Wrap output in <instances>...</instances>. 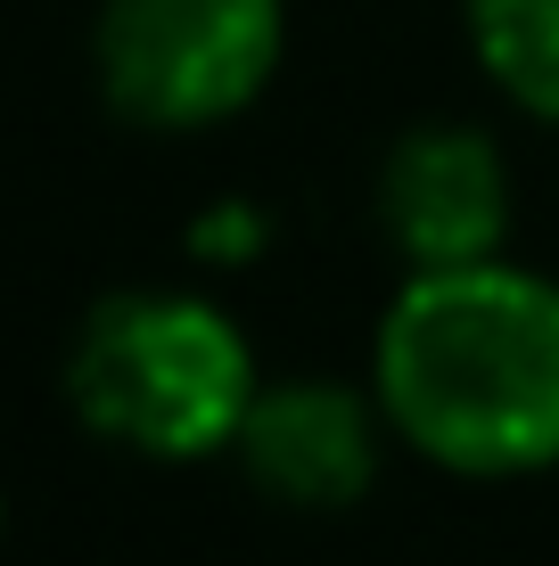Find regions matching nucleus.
<instances>
[{"mask_svg":"<svg viewBox=\"0 0 559 566\" xmlns=\"http://www.w3.org/2000/svg\"><path fill=\"white\" fill-rule=\"evenodd\" d=\"M371 395L387 436L445 476L559 468V280L510 255L412 271L379 312Z\"/></svg>","mask_w":559,"mask_h":566,"instance_id":"nucleus-1","label":"nucleus"},{"mask_svg":"<svg viewBox=\"0 0 559 566\" xmlns=\"http://www.w3.org/2000/svg\"><path fill=\"white\" fill-rule=\"evenodd\" d=\"M263 395L256 354L215 296L132 287L74 328L66 402L91 436L141 460H215L239 443L247 402Z\"/></svg>","mask_w":559,"mask_h":566,"instance_id":"nucleus-2","label":"nucleus"},{"mask_svg":"<svg viewBox=\"0 0 559 566\" xmlns=\"http://www.w3.org/2000/svg\"><path fill=\"white\" fill-rule=\"evenodd\" d=\"M288 50L280 0H107L91 33L100 91L141 132H206L272 91Z\"/></svg>","mask_w":559,"mask_h":566,"instance_id":"nucleus-3","label":"nucleus"},{"mask_svg":"<svg viewBox=\"0 0 559 566\" xmlns=\"http://www.w3.org/2000/svg\"><path fill=\"white\" fill-rule=\"evenodd\" d=\"M379 222L412 271L486 263L510 239V156L477 124H420L379 165Z\"/></svg>","mask_w":559,"mask_h":566,"instance_id":"nucleus-4","label":"nucleus"},{"mask_svg":"<svg viewBox=\"0 0 559 566\" xmlns=\"http://www.w3.org/2000/svg\"><path fill=\"white\" fill-rule=\"evenodd\" d=\"M379 427H387L379 395H354L338 378H280L247 402L230 460L288 510H345L379 476Z\"/></svg>","mask_w":559,"mask_h":566,"instance_id":"nucleus-5","label":"nucleus"},{"mask_svg":"<svg viewBox=\"0 0 559 566\" xmlns=\"http://www.w3.org/2000/svg\"><path fill=\"white\" fill-rule=\"evenodd\" d=\"M460 25L494 91L535 124H559V0H460Z\"/></svg>","mask_w":559,"mask_h":566,"instance_id":"nucleus-6","label":"nucleus"}]
</instances>
